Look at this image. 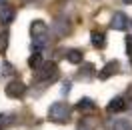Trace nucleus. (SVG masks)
I'll return each instance as SVG.
<instances>
[{
	"label": "nucleus",
	"mask_w": 132,
	"mask_h": 130,
	"mask_svg": "<svg viewBox=\"0 0 132 130\" xmlns=\"http://www.w3.org/2000/svg\"><path fill=\"white\" fill-rule=\"evenodd\" d=\"M128 98H132V90H128Z\"/></svg>",
	"instance_id": "obj_19"
},
{
	"label": "nucleus",
	"mask_w": 132,
	"mask_h": 130,
	"mask_svg": "<svg viewBox=\"0 0 132 130\" xmlns=\"http://www.w3.org/2000/svg\"><path fill=\"white\" fill-rule=\"evenodd\" d=\"M70 86H72L70 82H64V86H62V94H68V92H70Z\"/></svg>",
	"instance_id": "obj_17"
},
{
	"label": "nucleus",
	"mask_w": 132,
	"mask_h": 130,
	"mask_svg": "<svg viewBox=\"0 0 132 130\" xmlns=\"http://www.w3.org/2000/svg\"><path fill=\"white\" fill-rule=\"evenodd\" d=\"M6 6H8V0H0V10L6 8Z\"/></svg>",
	"instance_id": "obj_18"
},
{
	"label": "nucleus",
	"mask_w": 132,
	"mask_h": 130,
	"mask_svg": "<svg viewBox=\"0 0 132 130\" xmlns=\"http://www.w3.org/2000/svg\"><path fill=\"white\" fill-rule=\"evenodd\" d=\"M78 76H80V78H90V76H94V66L86 64L84 66V72H78Z\"/></svg>",
	"instance_id": "obj_14"
},
{
	"label": "nucleus",
	"mask_w": 132,
	"mask_h": 130,
	"mask_svg": "<svg viewBox=\"0 0 132 130\" xmlns=\"http://www.w3.org/2000/svg\"><path fill=\"white\" fill-rule=\"evenodd\" d=\"M118 68H120V62H118V60H112V62H108V64L98 72V78H100V80H108L110 76H114V74L118 72Z\"/></svg>",
	"instance_id": "obj_6"
},
{
	"label": "nucleus",
	"mask_w": 132,
	"mask_h": 130,
	"mask_svg": "<svg viewBox=\"0 0 132 130\" xmlns=\"http://www.w3.org/2000/svg\"><path fill=\"white\" fill-rule=\"evenodd\" d=\"M124 2H126V4H132V0H124Z\"/></svg>",
	"instance_id": "obj_20"
},
{
	"label": "nucleus",
	"mask_w": 132,
	"mask_h": 130,
	"mask_svg": "<svg viewBox=\"0 0 132 130\" xmlns=\"http://www.w3.org/2000/svg\"><path fill=\"white\" fill-rule=\"evenodd\" d=\"M10 122H12V116H10V114H0V128H6Z\"/></svg>",
	"instance_id": "obj_15"
},
{
	"label": "nucleus",
	"mask_w": 132,
	"mask_h": 130,
	"mask_svg": "<svg viewBox=\"0 0 132 130\" xmlns=\"http://www.w3.org/2000/svg\"><path fill=\"white\" fill-rule=\"evenodd\" d=\"M56 76H58L56 62H42V66L38 68V72H36V80L50 82V80H56Z\"/></svg>",
	"instance_id": "obj_3"
},
{
	"label": "nucleus",
	"mask_w": 132,
	"mask_h": 130,
	"mask_svg": "<svg viewBox=\"0 0 132 130\" xmlns=\"http://www.w3.org/2000/svg\"><path fill=\"white\" fill-rule=\"evenodd\" d=\"M126 54L132 56V36H126Z\"/></svg>",
	"instance_id": "obj_16"
},
{
	"label": "nucleus",
	"mask_w": 132,
	"mask_h": 130,
	"mask_svg": "<svg viewBox=\"0 0 132 130\" xmlns=\"http://www.w3.org/2000/svg\"><path fill=\"white\" fill-rule=\"evenodd\" d=\"M124 108H126V98L124 96H116L110 100V104L106 106L108 112H122Z\"/></svg>",
	"instance_id": "obj_7"
},
{
	"label": "nucleus",
	"mask_w": 132,
	"mask_h": 130,
	"mask_svg": "<svg viewBox=\"0 0 132 130\" xmlns=\"http://www.w3.org/2000/svg\"><path fill=\"white\" fill-rule=\"evenodd\" d=\"M96 104H94V100L92 98H80L78 100V104H76V110H80V112H86V110H94Z\"/></svg>",
	"instance_id": "obj_11"
},
{
	"label": "nucleus",
	"mask_w": 132,
	"mask_h": 130,
	"mask_svg": "<svg viewBox=\"0 0 132 130\" xmlns=\"http://www.w3.org/2000/svg\"><path fill=\"white\" fill-rule=\"evenodd\" d=\"M0 130H2V128H0Z\"/></svg>",
	"instance_id": "obj_21"
},
{
	"label": "nucleus",
	"mask_w": 132,
	"mask_h": 130,
	"mask_svg": "<svg viewBox=\"0 0 132 130\" xmlns=\"http://www.w3.org/2000/svg\"><path fill=\"white\" fill-rule=\"evenodd\" d=\"M110 130H132L128 120H112L110 122Z\"/></svg>",
	"instance_id": "obj_13"
},
{
	"label": "nucleus",
	"mask_w": 132,
	"mask_h": 130,
	"mask_svg": "<svg viewBox=\"0 0 132 130\" xmlns=\"http://www.w3.org/2000/svg\"><path fill=\"white\" fill-rule=\"evenodd\" d=\"M4 92H6L8 98H20V96H24V92H26V84L20 80H12V82H8Z\"/></svg>",
	"instance_id": "obj_4"
},
{
	"label": "nucleus",
	"mask_w": 132,
	"mask_h": 130,
	"mask_svg": "<svg viewBox=\"0 0 132 130\" xmlns=\"http://www.w3.org/2000/svg\"><path fill=\"white\" fill-rule=\"evenodd\" d=\"M12 20H14V8H12V6H6V8L0 10V22L4 26H8Z\"/></svg>",
	"instance_id": "obj_10"
},
{
	"label": "nucleus",
	"mask_w": 132,
	"mask_h": 130,
	"mask_svg": "<svg viewBox=\"0 0 132 130\" xmlns=\"http://www.w3.org/2000/svg\"><path fill=\"white\" fill-rule=\"evenodd\" d=\"M30 36H32V44H30L32 52H40L48 44V26H46V22L44 20H34L30 24Z\"/></svg>",
	"instance_id": "obj_1"
},
{
	"label": "nucleus",
	"mask_w": 132,
	"mask_h": 130,
	"mask_svg": "<svg viewBox=\"0 0 132 130\" xmlns=\"http://www.w3.org/2000/svg\"><path fill=\"white\" fill-rule=\"evenodd\" d=\"M66 60L70 62V64H80L84 60V52L78 48H72V50H66Z\"/></svg>",
	"instance_id": "obj_8"
},
{
	"label": "nucleus",
	"mask_w": 132,
	"mask_h": 130,
	"mask_svg": "<svg viewBox=\"0 0 132 130\" xmlns=\"http://www.w3.org/2000/svg\"><path fill=\"white\" fill-rule=\"evenodd\" d=\"M90 42H92V46H94V48H104V46H106V36H104V32H96V30H94V32L90 34Z\"/></svg>",
	"instance_id": "obj_9"
},
{
	"label": "nucleus",
	"mask_w": 132,
	"mask_h": 130,
	"mask_svg": "<svg viewBox=\"0 0 132 130\" xmlns=\"http://www.w3.org/2000/svg\"><path fill=\"white\" fill-rule=\"evenodd\" d=\"M28 66L34 68V70H38V68L42 66V54L40 52H32V56L28 58Z\"/></svg>",
	"instance_id": "obj_12"
},
{
	"label": "nucleus",
	"mask_w": 132,
	"mask_h": 130,
	"mask_svg": "<svg viewBox=\"0 0 132 130\" xmlns=\"http://www.w3.org/2000/svg\"><path fill=\"white\" fill-rule=\"evenodd\" d=\"M128 16L124 14V12H114V16L110 20V28L112 30H126L128 28Z\"/></svg>",
	"instance_id": "obj_5"
},
{
	"label": "nucleus",
	"mask_w": 132,
	"mask_h": 130,
	"mask_svg": "<svg viewBox=\"0 0 132 130\" xmlns=\"http://www.w3.org/2000/svg\"><path fill=\"white\" fill-rule=\"evenodd\" d=\"M70 112H72V108L66 102H54L48 110V118L52 122H66L70 118Z\"/></svg>",
	"instance_id": "obj_2"
}]
</instances>
